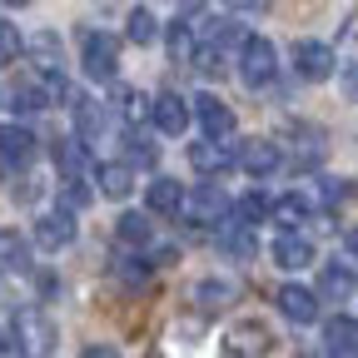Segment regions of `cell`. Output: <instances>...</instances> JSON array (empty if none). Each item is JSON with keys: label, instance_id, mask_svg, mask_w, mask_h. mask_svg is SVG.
Listing matches in <instances>:
<instances>
[{"label": "cell", "instance_id": "6da1fadb", "mask_svg": "<svg viewBox=\"0 0 358 358\" xmlns=\"http://www.w3.org/2000/svg\"><path fill=\"white\" fill-rule=\"evenodd\" d=\"M10 343H15L20 358H50L55 343H60V329L45 319L40 308H20L15 324H10Z\"/></svg>", "mask_w": 358, "mask_h": 358}, {"label": "cell", "instance_id": "7a4b0ae2", "mask_svg": "<svg viewBox=\"0 0 358 358\" xmlns=\"http://www.w3.org/2000/svg\"><path fill=\"white\" fill-rule=\"evenodd\" d=\"M80 60H85V75H90V80H115L120 35H110V30H85V35H80Z\"/></svg>", "mask_w": 358, "mask_h": 358}, {"label": "cell", "instance_id": "3957f363", "mask_svg": "<svg viewBox=\"0 0 358 358\" xmlns=\"http://www.w3.org/2000/svg\"><path fill=\"white\" fill-rule=\"evenodd\" d=\"M279 70V50H274V40H264V35H249L244 40V50H239V80L244 85H268Z\"/></svg>", "mask_w": 358, "mask_h": 358}, {"label": "cell", "instance_id": "277c9868", "mask_svg": "<svg viewBox=\"0 0 358 358\" xmlns=\"http://www.w3.org/2000/svg\"><path fill=\"white\" fill-rule=\"evenodd\" d=\"M194 120H199V129H204L199 140H214V145H219V140H229V134H234V110L224 105L219 95H199V100H194Z\"/></svg>", "mask_w": 358, "mask_h": 358}, {"label": "cell", "instance_id": "5b68a950", "mask_svg": "<svg viewBox=\"0 0 358 358\" xmlns=\"http://www.w3.org/2000/svg\"><path fill=\"white\" fill-rule=\"evenodd\" d=\"M150 120H155L159 134H185L189 129V100L174 95V90H164V95L150 100Z\"/></svg>", "mask_w": 358, "mask_h": 358}, {"label": "cell", "instance_id": "8992f818", "mask_svg": "<svg viewBox=\"0 0 358 358\" xmlns=\"http://www.w3.org/2000/svg\"><path fill=\"white\" fill-rule=\"evenodd\" d=\"M234 164H239L244 174L264 179V174H274V169L284 164V150H279L274 140H244V145H239V155H234Z\"/></svg>", "mask_w": 358, "mask_h": 358}, {"label": "cell", "instance_id": "52a82bcc", "mask_svg": "<svg viewBox=\"0 0 358 358\" xmlns=\"http://www.w3.org/2000/svg\"><path fill=\"white\" fill-rule=\"evenodd\" d=\"M35 244H40V249H65V244H75V214H70V209H45V214L35 219Z\"/></svg>", "mask_w": 358, "mask_h": 358}, {"label": "cell", "instance_id": "ba28073f", "mask_svg": "<svg viewBox=\"0 0 358 358\" xmlns=\"http://www.w3.org/2000/svg\"><path fill=\"white\" fill-rule=\"evenodd\" d=\"M294 70H299V80H329L334 75V50L324 40H299L294 45Z\"/></svg>", "mask_w": 358, "mask_h": 358}, {"label": "cell", "instance_id": "9c48e42d", "mask_svg": "<svg viewBox=\"0 0 358 358\" xmlns=\"http://www.w3.org/2000/svg\"><path fill=\"white\" fill-rule=\"evenodd\" d=\"M279 313L289 324H319V294L303 284H284L279 289Z\"/></svg>", "mask_w": 358, "mask_h": 358}, {"label": "cell", "instance_id": "30bf717a", "mask_svg": "<svg viewBox=\"0 0 358 358\" xmlns=\"http://www.w3.org/2000/svg\"><path fill=\"white\" fill-rule=\"evenodd\" d=\"M164 50H169L174 65H194V55H199V25H189V15L164 25Z\"/></svg>", "mask_w": 358, "mask_h": 358}, {"label": "cell", "instance_id": "8fae6325", "mask_svg": "<svg viewBox=\"0 0 358 358\" xmlns=\"http://www.w3.org/2000/svg\"><path fill=\"white\" fill-rule=\"evenodd\" d=\"M35 145L40 140H35L25 124H0V159H6V164H15V169L30 164L35 159Z\"/></svg>", "mask_w": 358, "mask_h": 358}, {"label": "cell", "instance_id": "7c38bea8", "mask_svg": "<svg viewBox=\"0 0 358 358\" xmlns=\"http://www.w3.org/2000/svg\"><path fill=\"white\" fill-rule=\"evenodd\" d=\"M353 289H358V274L348 264H324V274H319V299L324 303H343V299H353Z\"/></svg>", "mask_w": 358, "mask_h": 358}, {"label": "cell", "instance_id": "4fadbf2b", "mask_svg": "<svg viewBox=\"0 0 358 358\" xmlns=\"http://www.w3.org/2000/svg\"><path fill=\"white\" fill-rule=\"evenodd\" d=\"M229 343H234V353H249V358H264L268 348H274V334H268L259 319H244V324H234L229 329Z\"/></svg>", "mask_w": 358, "mask_h": 358}, {"label": "cell", "instance_id": "5bb4252c", "mask_svg": "<svg viewBox=\"0 0 358 358\" xmlns=\"http://www.w3.org/2000/svg\"><path fill=\"white\" fill-rule=\"evenodd\" d=\"M95 185H100L105 199H129V189H134V169H129L124 159H110V164L95 169Z\"/></svg>", "mask_w": 358, "mask_h": 358}, {"label": "cell", "instance_id": "9a60e30c", "mask_svg": "<svg viewBox=\"0 0 358 358\" xmlns=\"http://www.w3.org/2000/svg\"><path fill=\"white\" fill-rule=\"evenodd\" d=\"M324 343H329V353L334 358H358V319H329L324 324Z\"/></svg>", "mask_w": 358, "mask_h": 358}, {"label": "cell", "instance_id": "2e32d148", "mask_svg": "<svg viewBox=\"0 0 358 358\" xmlns=\"http://www.w3.org/2000/svg\"><path fill=\"white\" fill-rule=\"evenodd\" d=\"M145 204H150V214H179L185 209V185H174V179L164 174V179H155V185L145 189Z\"/></svg>", "mask_w": 358, "mask_h": 358}, {"label": "cell", "instance_id": "e0dca14e", "mask_svg": "<svg viewBox=\"0 0 358 358\" xmlns=\"http://www.w3.org/2000/svg\"><path fill=\"white\" fill-rule=\"evenodd\" d=\"M189 164L199 174H224V169H234V150H224L214 140H199V145H189Z\"/></svg>", "mask_w": 358, "mask_h": 358}, {"label": "cell", "instance_id": "ac0fdd59", "mask_svg": "<svg viewBox=\"0 0 358 358\" xmlns=\"http://www.w3.org/2000/svg\"><path fill=\"white\" fill-rule=\"evenodd\" d=\"M274 264L279 268H308L313 264V244L303 234H279L274 239Z\"/></svg>", "mask_w": 358, "mask_h": 358}, {"label": "cell", "instance_id": "d6986e66", "mask_svg": "<svg viewBox=\"0 0 358 358\" xmlns=\"http://www.w3.org/2000/svg\"><path fill=\"white\" fill-rule=\"evenodd\" d=\"M189 214H194V224H224V214H229V199L219 194V185H204V189L194 194Z\"/></svg>", "mask_w": 358, "mask_h": 358}, {"label": "cell", "instance_id": "ffe728a7", "mask_svg": "<svg viewBox=\"0 0 358 358\" xmlns=\"http://www.w3.org/2000/svg\"><path fill=\"white\" fill-rule=\"evenodd\" d=\"M219 239H224V254L239 259V264H249V259L259 254V244H254V234L244 229V224H229V219H224V224H219Z\"/></svg>", "mask_w": 358, "mask_h": 358}, {"label": "cell", "instance_id": "44dd1931", "mask_svg": "<svg viewBox=\"0 0 358 358\" xmlns=\"http://www.w3.org/2000/svg\"><path fill=\"white\" fill-rule=\"evenodd\" d=\"M85 150H90V145H80V140H55V145H50V155H55V164H60L65 179H80V174H85V164H90Z\"/></svg>", "mask_w": 358, "mask_h": 358}, {"label": "cell", "instance_id": "7402d4cb", "mask_svg": "<svg viewBox=\"0 0 358 358\" xmlns=\"http://www.w3.org/2000/svg\"><path fill=\"white\" fill-rule=\"evenodd\" d=\"M124 35H129L134 45H155V40H159V20H155V10H150V6H134V10L124 15Z\"/></svg>", "mask_w": 358, "mask_h": 358}, {"label": "cell", "instance_id": "603a6c76", "mask_svg": "<svg viewBox=\"0 0 358 358\" xmlns=\"http://www.w3.org/2000/svg\"><path fill=\"white\" fill-rule=\"evenodd\" d=\"M30 55H35V65H40L45 75H60V65H65L55 35H35V40H30Z\"/></svg>", "mask_w": 358, "mask_h": 358}, {"label": "cell", "instance_id": "cb8c5ba5", "mask_svg": "<svg viewBox=\"0 0 358 358\" xmlns=\"http://www.w3.org/2000/svg\"><path fill=\"white\" fill-rule=\"evenodd\" d=\"M274 219L284 224V234H299V224L308 219V199H303V194H284V199L274 204Z\"/></svg>", "mask_w": 358, "mask_h": 358}, {"label": "cell", "instance_id": "d4e9b609", "mask_svg": "<svg viewBox=\"0 0 358 358\" xmlns=\"http://www.w3.org/2000/svg\"><path fill=\"white\" fill-rule=\"evenodd\" d=\"M115 234H120L124 244H150V234H155V229H150V214H129V209H124V214L115 219Z\"/></svg>", "mask_w": 358, "mask_h": 358}, {"label": "cell", "instance_id": "484cf974", "mask_svg": "<svg viewBox=\"0 0 358 358\" xmlns=\"http://www.w3.org/2000/svg\"><path fill=\"white\" fill-rule=\"evenodd\" d=\"M75 129H80V140H95L105 129V110L95 100H75Z\"/></svg>", "mask_w": 358, "mask_h": 358}, {"label": "cell", "instance_id": "4316f807", "mask_svg": "<svg viewBox=\"0 0 358 358\" xmlns=\"http://www.w3.org/2000/svg\"><path fill=\"white\" fill-rule=\"evenodd\" d=\"M234 299V284H224V279H204V284H194V303L199 308H224V303H229Z\"/></svg>", "mask_w": 358, "mask_h": 358}, {"label": "cell", "instance_id": "83f0119b", "mask_svg": "<svg viewBox=\"0 0 358 358\" xmlns=\"http://www.w3.org/2000/svg\"><path fill=\"white\" fill-rule=\"evenodd\" d=\"M115 110L124 120H145L150 115V100L140 95V90H129V85H115Z\"/></svg>", "mask_w": 358, "mask_h": 358}, {"label": "cell", "instance_id": "f1b7e54d", "mask_svg": "<svg viewBox=\"0 0 358 358\" xmlns=\"http://www.w3.org/2000/svg\"><path fill=\"white\" fill-rule=\"evenodd\" d=\"M268 214H274V204H268L264 194H244V199L234 204V219L244 224V229H249V224H264Z\"/></svg>", "mask_w": 358, "mask_h": 358}, {"label": "cell", "instance_id": "f546056e", "mask_svg": "<svg viewBox=\"0 0 358 358\" xmlns=\"http://www.w3.org/2000/svg\"><path fill=\"white\" fill-rule=\"evenodd\" d=\"M50 100H45V90H35V85H20L15 95H10V110L15 115H35V110H45Z\"/></svg>", "mask_w": 358, "mask_h": 358}, {"label": "cell", "instance_id": "4dcf8cb0", "mask_svg": "<svg viewBox=\"0 0 358 358\" xmlns=\"http://www.w3.org/2000/svg\"><path fill=\"white\" fill-rule=\"evenodd\" d=\"M90 199H95V194H90V185H85V179H65V189H60V209L80 214Z\"/></svg>", "mask_w": 358, "mask_h": 358}, {"label": "cell", "instance_id": "1f68e13d", "mask_svg": "<svg viewBox=\"0 0 358 358\" xmlns=\"http://www.w3.org/2000/svg\"><path fill=\"white\" fill-rule=\"evenodd\" d=\"M0 259H6V268H25L30 264V249L20 234H0Z\"/></svg>", "mask_w": 358, "mask_h": 358}, {"label": "cell", "instance_id": "d6a6232c", "mask_svg": "<svg viewBox=\"0 0 358 358\" xmlns=\"http://www.w3.org/2000/svg\"><path fill=\"white\" fill-rule=\"evenodd\" d=\"M25 50V40H20V30L10 25V20H0V65H10L15 55Z\"/></svg>", "mask_w": 358, "mask_h": 358}, {"label": "cell", "instance_id": "836d02e7", "mask_svg": "<svg viewBox=\"0 0 358 358\" xmlns=\"http://www.w3.org/2000/svg\"><path fill=\"white\" fill-rule=\"evenodd\" d=\"M194 70H199V75H209V80H224V75H229V70H224V55H219V50H209V45H199Z\"/></svg>", "mask_w": 358, "mask_h": 358}, {"label": "cell", "instance_id": "e575fe53", "mask_svg": "<svg viewBox=\"0 0 358 358\" xmlns=\"http://www.w3.org/2000/svg\"><path fill=\"white\" fill-rule=\"evenodd\" d=\"M324 204H348L353 199V179H324Z\"/></svg>", "mask_w": 358, "mask_h": 358}, {"label": "cell", "instance_id": "d590c367", "mask_svg": "<svg viewBox=\"0 0 358 358\" xmlns=\"http://www.w3.org/2000/svg\"><path fill=\"white\" fill-rule=\"evenodd\" d=\"M124 145H129V159L124 164H155V145L145 140V134H129Z\"/></svg>", "mask_w": 358, "mask_h": 358}, {"label": "cell", "instance_id": "8d00e7d4", "mask_svg": "<svg viewBox=\"0 0 358 358\" xmlns=\"http://www.w3.org/2000/svg\"><path fill=\"white\" fill-rule=\"evenodd\" d=\"M155 274V268L145 264V259H120V279H129V284H145Z\"/></svg>", "mask_w": 358, "mask_h": 358}, {"label": "cell", "instance_id": "74e56055", "mask_svg": "<svg viewBox=\"0 0 358 358\" xmlns=\"http://www.w3.org/2000/svg\"><path fill=\"white\" fill-rule=\"evenodd\" d=\"M343 95L358 105V65H348V70H343Z\"/></svg>", "mask_w": 358, "mask_h": 358}, {"label": "cell", "instance_id": "f35d334b", "mask_svg": "<svg viewBox=\"0 0 358 358\" xmlns=\"http://www.w3.org/2000/svg\"><path fill=\"white\" fill-rule=\"evenodd\" d=\"M179 259V249H155V259H150V268H169Z\"/></svg>", "mask_w": 358, "mask_h": 358}, {"label": "cell", "instance_id": "ab89813d", "mask_svg": "<svg viewBox=\"0 0 358 358\" xmlns=\"http://www.w3.org/2000/svg\"><path fill=\"white\" fill-rule=\"evenodd\" d=\"M348 254L358 259V224H353V229H348Z\"/></svg>", "mask_w": 358, "mask_h": 358}, {"label": "cell", "instance_id": "60d3db41", "mask_svg": "<svg viewBox=\"0 0 358 358\" xmlns=\"http://www.w3.org/2000/svg\"><path fill=\"white\" fill-rule=\"evenodd\" d=\"M0 353H10V334L6 329H0Z\"/></svg>", "mask_w": 358, "mask_h": 358}, {"label": "cell", "instance_id": "b9f144b4", "mask_svg": "<svg viewBox=\"0 0 358 358\" xmlns=\"http://www.w3.org/2000/svg\"><path fill=\"white\" fill-rule=\"evenodd\" d=\"M299 358H319V353H299Z\"/></svg>", "mask_w": 358, "mask_h": 358}]
</instances>
